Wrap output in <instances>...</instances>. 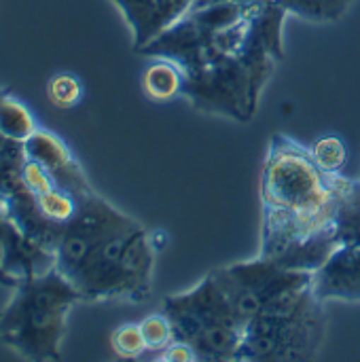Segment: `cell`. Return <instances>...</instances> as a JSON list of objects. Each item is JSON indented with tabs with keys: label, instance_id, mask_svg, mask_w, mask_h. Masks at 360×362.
I'll return each instance as SVG.
<instances>
[{
	"label": "cell",
	"instance_id": "cell-14",
	"mask_svg": "<svg viewBox=\"0 0 360 362\" xmlns=\"http://www.w3.org/2000/svg\"><path fill=\"white\" fill-rule=\"evenodd\" d=\"M289 15H295L310 23H335L339 21L354 0H276Z\"/></svg>",
	"mask_w": 360,
	"mask_h": 362
},
{
	"label": "cell",
	"instance_id": "cell-3",
	"mask_svg": "<svg viewBox=\"0 0 360 362\" xmlns=\"http://www.w3.org/2000/svg\"><path fill=\"white\" fill-rule=\"evenodd\" d=\"M155 244L151 233L136 223L98 242L64 278L83 301H146L153 286Z\"/></svg>",
	"mask_w": 360,
	"mask_h": 362
},
{
	"label": "cell",
	"instance_id": "cell-18",
	"mask_svg": "<svg viewBox=\"0 0 360 362\" xmlns=\"http://www.w3.org/2000/svg\"><path fill=\"white\" fill-rule=\"evenodd\" d=\"M47 95L55 108H72L83 95V85L74 74H57L49 81Z\"/></svg>",
	"mask_w": 360,
	"mask_h": 362
},
{
	"label": "cell",
	"instance_id": "cell-4",
	"mask_svg": "<svg viewBox=\"0 0 360 362\" xmlns=\"http://www.w3.org/2000/svg\"><path fill=\"white\" fill-rule=\"evenodd\" d=\"M161 312L172 322L174 339L189 344L197 361H236L244 325L212 274L185 293L168 295Z\"/></svg>",
	"mask_w": 360,
	"mask_h": 362
},
{
	"label": "cell",
	"instance_id": "cell-19",
	"mask_svg": "<svg viewBox=\"0 0 360 362\" xmlns=\"http://www.w3.org/2000/svg\"><path fill=\"white\" fill-rule=\"evenodd\" d=\"M112 350L121 358H138L146 352V344L140 331V325H123L110 337Z\"/></svg>",
	"mask_w": 360,
	"mask_h": 362
},
{
	"label": "cell",
	"instance_id": "cell-5",
	"mask_svg": "<svg viewBox=\"0 0 360 362\" xmlns=\"http://www.w3.org/2000/svg\"><path fill=\"white\" fill-rule=\"evenodd\" d=\"M274 59L227 55L187 72L185 98L202 112L246 123L259 108V98L274 72Z\"/></svg>",
	"mask_w": 360,
	"mask_h": 362
},
{
	"label": "cell",
	"instance_id": "cell-13",
	"mask_svg": "<svg viewBox=\"0 0 360 362\" xmlns=\"http://www.w3.org/2000/svg\"><path fill=\"white\" fill-rule=\"evenodd\" d=\"M333 235L337 246L360 244V180L348 178L344 187L333 221Z\"/></svg>",
	"mask_w": 360,
	"mask_h": 362
},
{
	"label": "cell",
	"instance_id": "cell-21",
	"mask_svg": "<svg viewBox=\"0 0 360 362\" xmlns=\"http://www.w3.org/2000/svg\"><path fill=\"white\" fill-rule=\"evenodd\" d=\"M4 93V89H0V95ZM23 151V144L21 142H13V140H6L2 134H0V159L4 157H11V155H17Z\"/></svg>",
	"mask_w": 360,
	"mask_h": 362
},
{
	"label": "cell",
	"instance_id": "cell-2",
	"mask_svg": "<svg viewBox=\"0 0 360 362\" xmlns=\"http://www.w3.org/2000/svg\"><path fill=\"white\" fill-rule=\"evenodd\" d=\"M79 291L55 267L21 278L0 314V341L25 361H59L66 320Z\"/></svg>",
	"mask_w": 360,
	"mask_h": 362
},
{
	"label": "cell",
	"instance_id": "cell-17",
	"mask_svg": "<svg viewBox=\"0 0 360 362\" xmlns=\"http://www.w3.org/2000/svg\"><path fill=\"white\" fill-rule=\"evenodd\" d=\"M140 331L146 344V352H163L172 341H174V329L170 318L159 312V314H151L140 322Z\"/></svg>",
	"mask_w": 360,
	"mask_h": 362
},
{
	"label": "cell",
	"instance_id": "cell-7",
	"mask_svg": "<svg viewBox=\"0 0 360 362\" xmlns=\"http://www.w3.org/2000/svg\"><path fill=\"white\" fill-rule=\"evenodd\" d=\"M212 276L231 301L244 327L282 293L312 282V272L289 269L263 257L219 267Z\"/></svg>",
	"mask_w": 360,
	"mask_h": 362
},
{
	"label": "cell",
	"instance_id": "cell-11",
	"mask_svg": "<svg viewBox=\"0 0 360 362\" xmlns=\"http://www.w3.org/2000/svg\"><path fill=\"white\" fill-rule=\"evenodd\" d=\"M0 265L15 278L47 274L55 267V252L30 240L0 206Z\"/></svg>",
	"mask_w": 360,
	"mask_h": 362
},
{
	"label": "cell",
	"instance_id": "cell-10",
	"mask_svg": "<svg viewBox=\"0 0 360 362\" xmlns=\"http://www.w3.org/2000/svg\"><path fill=\"white\" fill-rule=\"evenodd\" d=\"M23 155L28 159L40 163L53 176V180L59 187H64V189L81 195V197L91 193V187H89L81 165L74 161L68 146L57 136H53L51 132L36 129L23 142Z\"/></svg>",
	"mask_w": 360,
	"mask_h": 362
},
{
	"label": "cell",
	"instance_id": "cell-23",
	"mask_svg": "<svg viewBox=\"0 0 360 362\" xmlns=\"http://www.w3.org/2000/svg\"><path fill=\"white\" fill-rule=\"evenodd\" d=\"M214 2H246V4H259V2H272V0H195V4L191 8H199V6L214 4Z\"/></svg>",
	"mask_w": 360,
	"mask_h": 362
},
{
	"label": "cell",
	"instance_id": "cell-8",
	"mask_svg": "<svg viewBox=\"0 0 360 362\" xmlns=\"http://www.w3.org/2000/svg\"><path fill=\"white\" fill-rule=\"evenodd\" d=\"M312 291L323 303H360V244L337 246L312 274Z\"/></svg>",
	"mask_w": 360,
	"mask_h": 362
},
{
	"label": "cell",
	"instance_id": "cell-9",
	"mask_svg": "<svg viewBox=\"0 0 360 362\" xmlns=\"http://www.w3.org/2000/svg\"><path fill=\"white\" fill-rule=\"evenodd\" d=\"M132 32L134 49L140 51L155 36L191 11L195 0H110Z\"/></svg>",
	"mask_w": 360,
	"mask_h": 362
},
{
	"label": "cell",
	"instance_id": "cell-20",
	"mask_svg": "<svg viewBox=\"0 0 360 362\" xmlns=\"http://www.w3.org/2000/svg\"><path fill=\"white\" fill-rule=\"evenodd\" d=\"M157 361H166V362H189V361H197V354L193 352V348L185 341H178L174 339L163 352L157 354Z\"/></svg>",
	"mask_w": 360,
	"mask_h": 362
},
{
	"label": "cell",
	"instance_id": "cell-1",
	"mask_svg": "<svg viewBox=\"0 0 360 362\" xmlns=\"http://www.w3.org/2000/svg\"><path fill=\"white\" fill-rule=\"evenodd\" d=\"M346 182L325 172L310 146L274 134L261 172L259 257L314 274L337 248L333 221Z\"/></svg>",
	"mask_w": 360,
	"mask_h": 362
},
{
	"label": "cell",
	"instance_id": "cell-15",
	"mask_svg": "<svg viewBox=\"0 0 360 362\" xmlns=\"http://www.w3.org/2000/svg\"><path fill=\"white\" fill-rule=\"evenodd\" d=\"M36 129L32 112L4 89L0 95V134L6 140L23 144Z\"/></svg>",
	"mask_w": 360,
	"mask_h": 362
},
{
	"label": "cell",
	"instance_id": "cell-6",
	"mask_svg": "<svg viewBox=\"0 0 360 362\" xmlns=\"http://www.w3.org/2000/svg\"><path fill=\"white\" fill-rule=\"evenodd\" d=\"M325 303L314 295L303 308L286 316L259 314L246 327L236 361L299 362L312 361L327 335Z\"/></svg>",
	"mask_w": 360,
	"mask_h": 362
},
{
	"label": "cell",
	"instance_id": "cell-12",
	"mask_svg": "<svg viewBox=\"0 0 360 362\" xmlns=\"http://www.w3.org/2000/svg\"><path fill=\"white\" fill-rule=\"evenodd\" d=\"M185 70L170 59H155L142 74V89L155 102H168L185 95Z\"/></svg>",
	"mask_w": 360,
	"mask_h": 362
},
{
	"label": "cell",
	"instance_id": "cell-22",
	"mask_svg": "<svg viewBox=\"0 0 360 362\" xmlns=\"http://www.w3.org/2000/svg\"><path fill=\"white\" fill-rule=\"evenodd\" d=\"M17 284H19V278L11 276V274H8V272H4V267L0 265V286H2V288H8V291H13Z\"/></svg>",
	"mask_w": 360,
	"mask_h": 362
},
{
	"label": "cell",
	"instance_id": "cell-16",
	"mask_svg": "<svg viewBox=\"0 0 360 362\" xmlns=\"http://www.w3.org/2000/svg\"><path fill=\"white\" fill-rule=\"evenodd\" d=\"M314 161L329 174H342L348 161V146L339 136H325L310 146Z\"/></svg>",
	"mask_w": 360,
	"mask_h": 362
}]
</instances>
